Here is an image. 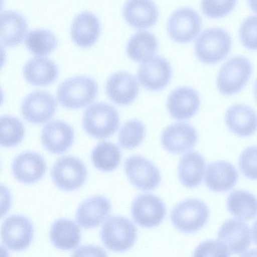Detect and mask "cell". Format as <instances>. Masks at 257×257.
<instances>
[{
	"label": "cell",
	"mask_w": 257,
	"mask_h": 257,
	"mask_svg": "<svg viewBox=\"0 0 257 257\" xmlns=\"http://www.w3.org/2000/svg\"><path fill=\"white\" fill-rule=\"evenodd\" d=\"M232 46L228 33L220 28H210L198 36L195 43V52L202 63L212 64L225 58Z\"/></svg>",
	"instance_id": "cell-1"
},
{
	"label": "cell",
	"mask_w": 257,
	"mask_h": 257,
	"mask_svg": "<svg viewBox=\"0 0 257 257\" xmlns=\"http://www.w3.org/2000/svg\"><path fill=\"white\" fill-rule=\"evenodd\" d=\"M97 91V84L93 79L79 76L62 82L57 94L58 100L62 106L70 109H77L89 104L95 99Z\"/></svg>",
	"instance_id": "cell-2"
},
{
	"label": "cell",
	"mask_w": 257,
	"mask_h": 257,
	"mask_svg": "<svg viewBox=\"0 0 257 257\" xmlns=\"http://www.w3.org/2000/svg\"><path fill=\"white\" fill-rule=\"evenodd\" d=\"M252 65L246 57L234 56L221 67L217 77L219 91L225 95L240 92L246 85L252 73Z\"/></svg>",
	"instance_id": "cell-3"
},
{
	"label": "cell",
	"mask_w": 257,
	"mask_h": 257,
	"mask_svg": "<svg viewBox=\"0 0 257 257\" xmlns=\"http://www.w3.org/2000/svg\"><path fill=\"white\" fill-rule=\"evenodd\" d=\"M82 122L83 127L88 135L95 138L104 139L116 132L119 117L117 110L112 105L97 103L86 109Z\"/></svg>",
	"instance_id": "cell-4"
},
{
	"label": "cell",
	"mask_w": 257,
	"mask_h": 257,
	"mask_svg": "<svg viewBox=\"0 0 257 257\" xmlns=\"http://www.w3.org/2000/svg\"><path fill=\"white\" fill-rule=\"evenodd\" d=\"M137 228L127 218L111 216L103 224L100 236L108 249L117 252L125 251L134 245L137 238Z\"/></svg>",
	"instance_id": "cell-5"
},
{
	"label": "cell",
	"mask_w": 257,
	"mask_h": 257,
	"mask_svg": "<svg viewBox=\"0 0 257 257\" xmlns=\"http://www.w3.org/2000/svg\"><path fill=\"white\" fill-rule=\"evenodd\" d=\"M209 209L205 203L196 199H189L178 204L172 210L171 219L180 232L190 233L201 229L207 223Z\"/></svg>",
	"instance_id": "cell-6"
},
{
	"label": "cell",
	"mask_w": 257,
	"mask_h": 257,
	"mask_svg": "<svg viewBox=\"0 0 257 257\" xmlns=\"http://www.w3.org/2000/svg\"><path fill=\"white\" fill-rule=\"evenodd\" d=\"M54 184L59 189L73 191L80 187L87 177V171L82 162L71 156L60 158L51 172Z\"/></svg>",
	"instance_id": "cell-7"
},
{
	"label": "cell",
	"mask_w": 257,
	"mask_h": 257,
	"mask_svg": "<svg viewBox=\"0 0 257 257\" xmlns=\"http://www.w3.org/2000/svg\"><path fill=\"white\" fill-rule=\"evenodd\" d=\"M201 26V18L198 13L185 7L177 10L172 14L168 20L167 30L174 41L187 43L197 36Z\"/></svg>",
	"instance_id": "cell-8"
},
{
	"label": "cell",
	"mask_w": 257,
	"mask_h": 257,
	"mask_svg": "<svg viewBox=\"0 0 257 257\" xmlns=\"http://www.w3.org/2000/svg\"><path fill=\"white\" fill-rule=\"evenodd\" d=\"M34 234L33 226L27 217L14 215L7 218L1 227L3 244L13 251L22 250L31 243Z\"/></svg>",
	"instance_id": "cell-9"
},
{
	"label": "cell",
	"mask_w": 257,
	"mask_h": 257,
	"mask_svg": "<svg viewBox=\"0 0 257 257\" xmlns=\"http://www.w3.org/2000/svg\"><path fill=\"white\" fill-rule=\"evenodd\" d=\"M131 211L136 223L145 228L159 225L166 212L163 201L157 196L149 193L138 196L133 201Z\"/></svg>",
	"instance_id": "cell-10"
},
{
	"label": "cell",
	"mask_w": 257,
	"mask_h": 257,
	"mask_svg": "<svg viewBox=\"0 0 257 257\" xmlns=\"http://www.w3.org/2000/svg\"><path fill=\"white\" fill-rule=\"evenodd\" d=\"M124 170L131 183L139 189L152 190L160 183L161 175L158 168L141 156L128 157L124 163Z\"/></svg>",
	"instance_id": "cell-11"
},
{
	"label": "cell",
	"mask_w": 257,
	"mask_h": 257,
	"mask_svg": "<svg viewBox=\"0 0 257 257\" xmlns=\"http://www.w3.org/2000/svg\"><path fill=\"white\" fill-rule=\"evenodd\" d=\"M172 75L169 62L160 56H153L143 62L138 72L141 84L146 89L158 91L165 87Z\"/></svg>",
	"instance_id": "cell-12"
},
{
	"label": "cell",
	"mask_w": 257,
	"mask_h": 257,
	"mask_svg": "<svg viewBox=\"0 0 257 257\" xmlns=\"http://www.w3.org/2000/svg\"><path fill=\"white\" fill-rule=\"evenodd\" d=\"M57 106L55 99L44 91H35L24 99L21 107L24 117L29 122H46L54 115Z\"/></svg>",
	"instance_id": "cell-13"
},
{
	"label": "cell",
	"mask_w": 257,
	"mask_h": 257,
	"mask_svg": "<svg viewBox=\"0 0 257 257\" xmlns=\"http://www.w3.org/2000/svg\"><path fill=\"white\" fill-rule=\"evenodd\" d=\"M217 238L230 253L240 254L246 251L251 242V232L243 221L230 219L220 227Z\"/></svg>",
	"instance_id": "cell-14"
},
{
	"label": "cell",
	"mask_w": 257,
	"mask_h": 257,
	"mask_svg": "<svg viewBox=\"0 0 257 257\" xmlns=\"http://www.w3.org/2000/svg\"><path fill=\"white\" fill-rule=\"evenodd\" d=\"M197 139V133L192 126L184 122H178L169 125L164 130L161 143L166 151L178 154L192 148Z\"/></svg>",
	"instance_id": "cell-15"
},
{
	"label": "cell",
	"mask_w": 257,
	"mask_h": 257,
	"mask_svg": "<svg viewBox=\"0 0 257 257\" xmlns=\"http://www.w3.org/2000/svg\"><path fill=\"white\" fill-rule=\"evenodd\" d=\"M139 90V86L136 77L124 71L113 74L106 84L108 96L118 105H125L132 103L137 97Z\"/></svg>",
	"instance_id": "cell-16"
},
{
	"label": "cell",
	"mask_w": 257,
	"mask_h": 257,
	"mask_svg": "<svg viewBox=\"0 0 257 257\" xmlns=\"http://www.w3.org/2000/svg\"><path fill=\"white\" fill-rule=\"evenodd\" d=\"M200 104V98L196 90L188 87H180L169 95L167 107L173 118L184 120L190 118L197 112Z\"/></svg>",
	"instance_id": "cell-17"
},
{
	"label": "cell",
	"mask_w": 257,
	"mask_h": 257,
	"mask_svg": "<svg viewBox=\"0 0 257 257\" xmlns=\"http://www.w3.org/2000/svg\"><path fill=\"white\" fill-rule=\"evenodd\" d=\"M46 170V163L39 154L26 152L19 155L12 164L14 177L20 182L30 184L40 180Z\"/></svg>",
	"instance_id": "cell-18"
},
{
	"label": "cell",
	"mask_w": 257,
	"mask_h": 257,
	"mask_svg": "<svg viewBox=\"0 0 257 257\" xmlns=\"http://www.w3.org/2000/svg\"><path fill=\"white\" fill-rule=\"evenodd\" d=\"M123 16L129 25L143 29L156 23L158 11L152 0H127L123 8Z\"/></svg>",
	"instance_id": "cell-19"
},
{
	"label": "cell",
	"mask_w": 257,
	"mask_h": 257,
	"mask_svg": "<svg viewBox=\"0 0 257 257\" xmlns=\"http://www.w3.org/2000/svg\"><path fill=\"white\" fill-rule=\"evenodd\" d=\"M225 121L232 133L241 137L250 136L257 130V114L247 105L235 104L230 106L225 113Z\"/></svg>",
	"instance_id": "cell-20"
},
{
	"label": "cell",
	"mask_w": 257,
	"mask_h": 257,
	"mask_svg": "<svg viewBox=\"0 0 257 257\" xmlns=\"http://www.w3.org/2000/svg\"><path fill=\"white\" fill-rule=\"evenodd\" d=\"M74 132L67 123L60 120L51 121L43 127L41 133L43 145L49 152L62 153L72 145Z\"/></svg>",
	"instance_id": "cell-21"
},
{
	"label": "cell",
	"mask_w": 257,
	"mask_h": 257,
	"mask_svg": "<svg viewBox=\"0 0 257 257\" xmlns=\"http://www.w3.org/2000/svg\"><path fill=\"white\" fill-rule=\"evenodd\" d=\"M111 210L109 201L101 196L91 197L83 202L76 213L77 223L82 227L90 228L99 225Z\"/></svg>",
	"instance_id": "cell-22"
},
{
	"label": "cell",
	"mask_w": 257,
	"mask_h": 257,
	"mask_svg": "<svg viewBox=\"0 0 257 257\" xmlns=\"http://www.w3.org/2000/svg\"><path fill=\"white\" fill-rule=\"evenodd\" d=\"M100 32L99 19L90 12H83L76 16L71 28V36L79 47L88 48L97 40Z\"/></svg>",
	"instance_id": "cell-23"
},
{
	"label": "cell",
	"mask_w": 257,
	"mask_h": 257,
	"mask_svg": "<svg viewBox=\"0 0 257 257\" xmlns=\"http://www.w3.org/2000/svg\"><path fill=\"white\" fill-rule=\"evenodd\" d=\"M237 180V171L230 163L218 161L208 165L205 182L210 190L215 192L228 191L235 186Z\"/></svg>",
	"instance_id": "cell-24"
},
{
	"label": "cell",
	"mask_w": 257,
	"mask_h": 257,
	"mask_svg": "<svg viewBox=\"0 0 257 257\" xmlns=\"http://www.w3.org/2000/svg\"><path fill=\"white\" fill-rule=\"evenodd\" d=\"M27 23L20 13L5 11L1 15V41L7 47H14L21 43L27 31Z\"/></svg>",
	"instance_id": "cell-25"
},
{
	"label": "cell",
	"mask_w": 257,
	"mask_h": 257,
	"mask_svg": "<svg viewBox=\"0 0 257 257\" xmlns=\"http://www.w3.org/2000/svg\"><path fill=\"white\" fill-rule=\"evenodd\" d=\"M24 76L31 84L46 86L53 83L58 74V68L51 60L44 57H35L25 64Z\"/></svg>",
	"instance_id": "cell-26"
},
{
	"label": "cell",
	"mask_w": 257,
	"mask_h": 257,
	"mask_svg": "<svg viewBox=\"0 0 257 257\" xmlns=\"http://www.w3.org/2000/svg\"><path fill=\"white\" fill-rule=\"evenodd\" d=\"M50 238L56 247L62 250H72L80 243V230L77 224L71 220L59 219L51 226Z\"/></svg>",
	"instance_id": "cell-27"
},
{
	"label": "cell",
	"mask_w": 257,
	"mask_h": 257,
	"mask_svg": "<svg viewBox=\"0 0 257 257\" xmlns=\"http://www.w3.org/2000/svg\"><path fill=\"white\" fill-rule=\"evenodd\" d=\"M205 161L197 152L185 154L181 159L178 166V176L182 184L186 187L193 188L202 181Z\"/></svg>",
	"instance_id": "cell-28"
},
{
	"label": "cell",
	"mask_w": 257,
	"mask_h": 257,
	"mask_svg": "<svg viewBox=\"0 0 257 257\" xmlns=\"http://www.w3.org/2000/svg\"><path fill=\"white\" fill-rule=\"evenodd\" d=\"M158 48L155 36L146 31H141L134 34L126 45L128 57L133 61L143 62L154 56Z\"/></svg>",
	"instance_id": "cell-29"
},
{
	"label": "cell",
	"mask_w": 257,
	"mask_h": 257,
	"mask_svg": "<svg viewBox=\"0 0 257 257\" xmlns=\"http://www.w3.org/2000/svg\"><path fill=\"white\" fill-rule=\"evenodd\" d=\"M226 206L230 213L240 219L250 220L257 215V198L246 191L231 192L227 198Z\"/></svg>",
	"instance_id": "cell-30"
},
{
	"label": "cell",
	"mask_w": 257,
	"mask_h": 257,
	"mask_svg": "<svg viewBox=\"0 0 257 257\" xmlns=\"http://www.w3.org/2000/svg\"><path fill=\"white\" fill-rule=\"evenodd\" d=\"M91 159L97 169L103 172H110L119 165L121 153L118 147L114 144L103 142L93 149Z\"/></svg>",
	"instance_id": "cell-31"
},
{
	"label": "cell",
	"mask_w": 257,
	"mask_h": 257,
	"mask_svg": "<svg viewBox=\"0 0 257 257\" xmlns=\"http://www.w3.org/2000/svg\"><path fill=\"white\" fill-rule=\"evenodd\" d=\"M25 44L31 53L42 56L50 54L56 48L57 41L55 35L50 31L38 29L28 33Z\"/></svg>",
	"instance_id": "cell-32"
},
{
	"label": "cell",
	"mask_w": 257,
	"mask_h": 257,
	"mask_svg": "<svg viewBox=\"0 0 257 257\" xmlns=\"http://www.w3.org/2000/svg\"><path fill=\"white\" fill-rule=\"evenodd\" d=\"M1 145L5 147L19 144L24 136L23 123L15 117L5 115L1 117Z\"/></svg>",
	"instance_id": "cell-33"
},
{
	"label": "cell",
	"mask_w": 257,
	"mask_h": 257,
	"mask_svg": "<svg viewBox=\"0 0 257 257\" xmlns=\"http://www.w3.org/2000/svg\"><path fill=\"white\" fill-rule=\"evenodd\" d=\"M145 128L143 123L137 119L128 120L121 126L118 136L119 146L125 149H132L143 141Z\"/></svg>",
	"instance_id": "cell-34"
},
{
	"label": "cell",
	"mask_w": 257,
	"mask_h": 257,
	"mask_svg": "<svg viewBox=\"0 0 257 257\" xmlns=\"http://www.w3.org/2000/svg\"><path fill=\"white\" fill-rule=\"evenodd\" d=\"M237 0H201L203 14L210 18H222L229 14L236 6Z\"/></svg>",
	"instance_id": "cell-35"
},
{
	"label": "cell",
	"mask_w": 257,
	"mask_h": 257,
	"mask_svg": "<svg viewBox=\"0 0 257 257\" xmlns=\"http://www.w3.org/2000/svg\"><path fill=\"white\" fill-rule=\"evenodd\" d=\"M242 45L250 50H257V16H251L241 24L239 31Z\"/></svg>",
	"instance_id": "cell-36"
},
{
	"label": "cell",
	"mask_w": 257,
	"mask_h": 257,
	"mask_svg": "<svg viewBox=\"0 0 257 257\" xmlns=\"http://www.w3.org/2000/svg\"><path fill=\"white\" fill-rule=\"evenodd\" d=\"M239 166L245 177L251 180H257V146L249 147L242 152Z\"/></svg>",
	"instance_id": "cell-37"
},
{
	"label": "cell",
	"mask_w": 257,
	"mask_h": 257,
	"mask_svg": "<svg viewBox=\"0 0 257 257\" xmlns=\"http://www.w3.org/2000/svg\"><path fill=\"white\" fill-rule=\"evenodd\" d=\"M194 256H229L230 252L218 240H207L201 243L196 248Z\"/></svg>",
	"instance_id": "cell-38"
},
{
	"label": "cell",
	"mask_w": 257,
	"mask_h": 257,
	"mask_svg": "<svg viewBox=\"0 0 257 257\" xmlns=\"http://www.w3.org/2000/svg\"><path fill=\"white\" fill-rule=\"evenodd\" d=\"M252 234L253 241L257 245V220L255 221L252 226Z\"/></svg>",
	"instance_id": "cell-39"
},
{
	"label": "cell",
	"mask_w": 257,
	"mask_h": 257,
	"mask_svg": "<svg viewBox=\"0 0 257 257\" xmlns=\"http://www.w3.org/2000/svg\"><path fill=\"white\" fill-rule=\"evenodd\" d=\"M250 9L257 14V0H247Z\"/></svg>",
	"instance_id": "cell-40"
},
{
	"label": "cell",
	"mask_w": 257,
	"mask_h": 257,
	"mask_svg": "<svg viewBox=\"0 0 257 257\" xmlns=\"http://www.w3.org/2000/svg\"><path fill=\"white\" fill-rule=\"evenodd\" d=\"M253 91L254 98L257 102V79H256L254 84Z\"/></svg>",
	"instance_id": "cell-41"
}]
</instances>
